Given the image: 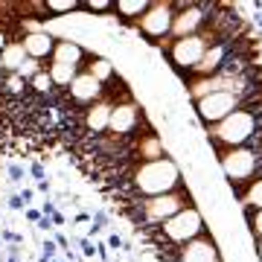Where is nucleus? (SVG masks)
Here are the masks:
<instances>
[{"label": "nucleus", "instance_id": "nucleus-1", "mask_svg": "<svg viewBox=\"0 0 262 262\" xmlns=\"http://www.w3.org/2000/svg\"><path fill=\"white\" fill-rule=\"evenodd\" d=\"M131 184L143 198H155L163 192H175L181 189V166L175 160L160 158L151 163H140L131 175Z\"/></svg>", "mask_w": 262, "mask_h": 262}, {"label": "nucleus", "instance_id": "nucleus-2", "mask_svg": "<svg viewBox=\"0 0 262 262\" xmlns=\"http://www.w3.org/2000/svg\"><path fill=\"white\" fill-rule=\"evenodd\" d=\"M256 125L259 122H256V114L251 108H236L230 117H225L222 122L210 125L207 128V137H210V143H213L215 149L222 146V151L239 149V146H245L256 134Z\"/></svg>", "mask_w": 262, "mask_h": 262}, {"label": "nucleus", "instance_id": "nucleus-3", "mask_svg": "<svg viewBox=\"0 0 262 262\" xmlns=\"http://www.w3.org/2000/svg\"><path fill=\"white\" fill-rule=\"evenodd\" d=\"M222 172L230 184H239V181H251L256 172L262 169V149H248V146H239V149H227L222 151Z\"/></svg>", "mask_w": 262, "mask_h": 262}, {"label": "nucleus", "instance_id": "nucleus-4", "mask_svg": "<svg viewBox=\"0 0 262 262\" xmlns=\"http://www.w3.org/2000/svg\"><path fill=\"white\" fill-rule=\"evenodd\" d=\"M210 47H213V32H210V29H201L198 35L172 41L166 58L175 67H181V70H195V64L201 61V56H204Z\"/></svg>", "mask_w": 262, "mask_h": 262}, {"label": "nucleus", "instance_id": "nucleus-5", "mask_svg": "<svg viewBox=\"0 0 262 262\" xmlns=\"http://www.w3.org/2000/svg\"><path fill=\"white\" fill-rule=\"evenodd\" d=\"M160 233L172 245H187L204 233V215L198 213L195 207H184L181 213H175L169 222L160 225Z\"/></svg>", "mask_w": 262, "mask_h": 262}, {"label": "nucleus", "instance_id": "nucleus-6", "mask_svg": "<svg viewBox=\"0 0 262 262\" xmlns=\"http://www.w3.org/2000/svg\"><path fill=\"white\" fill-rule=\"evenodd\" d=\"M187 204V192L184 189H175V192H163V195H155V198H143L140 204V215L146 225H163L169 222L175 213H181Z\"/></svg>", "mask_w": 262, "mask_h": 262}, {"label": "nucleus", "instance_id": "nucleus-7", "mask_svg": "<svg viewBox=\"0 0 262 262\" xmlns=\"http://www.w3.org/2000/svg\"><path fill=\"white\" fill-rule=\"evenodd\" d=\"M172 18H175V3L155 0V3H149V9L143 12V18L137 20V29L151 41H163L172 29Z\"/></svg>", "mask_w": 262, "mask_h": 262}, {"label": "nucleus", "instance_id": "nucleus-8", "mask_svg": "<svg viewBox=\"0 0 262 262\" xmlns=\"http://www.w3.org/2000/svg\"><path fill=\"white\" fill-rule=\"evenodd\" d=\"M236 108H239V96L227 94V91H222V94H207V96H201V99H195L198 120L207 122V125L222 122L225 117H230Z\"/></svg>", "mask_w": 262, "mask_h": 262}, {"label": "nucleus", "instance_id": "nucleus-9", "mask_svg": "<svg viewBox=\"0 0 262 262\" xmlns=\"http://www.w3.org/2000/svg\"><path fill=\"white\" fill-rule=\"evenodd\" d=\"M207 20V12L201 3H178L175 6V18H172V29H169V35L175 38H189V35H198L201 27H204Z\"/></svg>", "mask_w": 262, "mask_h": 262}, {"label": "nucleus", "instance_id": "nucleus-10", "mask_svg": "<svg viewBox=\"0 0 262 262\" xmlns=\"http://www.w3.org/2000/svg\"><path fill=\"white\" fill-rule=\"evenodd\" d=\"M143 120V108L134 99H122V102L114 105L111 111V122H108V134L111 137H128V134H134L137 131V125H140Z\"/></svg>", "mask_w": 262, "mask_h": 262}, {"label": "nucleus", "instance_id": "nucleus-11", "mask_svg": "<svg viewBox=\"0 0 262 262\" xmlns=\"http://www.w3.org/2000/svg\"><path fill=\"white\" fill-rule=\"evenodd\" d=\"M67 91H70V99H73V102H79V105L91 102V105H94L96 99L102 96V82H96L88 70H79Z\"/></svg>", "mask_w": 262, "mask_h": 262}, {"label": "nucleus", "instance_id": "nucleus-12", "mask_svg": "<svg viewBox=\"0 0 262 262\" xmlns=\"http://www.w3.org/2000/svg\"><path fill=\"white\" fill-rule=\"evenodd\" d=\"M178 262H219V248L213 245V239L198 236V239H192V242L181 245Z\"/></svg>", "mask_w": 262, "mask_h": 262}, {"label": "nucleus", "instance_id": "nucleus-13", "mask_svg": "<svg viewBox=\"0 0 262 262\" xmlns=\"http://www.w3.org/2000/svg\"><path fill=\"white\" fill-rule=\"evenodd\" d=\"M20 47H24L27 58L41 61V58L53 56L56 41H53V35H50V32H44V29H29V32H24V38H20Z\"/></svg>", "mask_w": 262, "mask_h": 262}, {"label": "nucleus", "instance_id": "nucleus-14", "mask_svg": "<svg viewBox=\"0 0 262 262\" xmlns=\"http://www.w3.org/2000/svg\"><path fill=\"white\" fill-rule=\"evenodd\" d=\"M111 111H114L111 99H96L94 105H88V111H84V128L91 131V134H105L108 122H111Z\"/></svg>", "mask_w": 262, "mask_h": 262}, {"label": "nucleus", "instance_id": "nucleus-15", "mask_svg": "<svg viewBox=\"0 0 262 262\" xmlns=\"http://www.w3.org/2000/svg\"><path fill=\"white\" fill-rule=\"evenodd\" d=\"M50 61H56V64H67V67H82L84 47H82V44H76V41H70V38H61V41H56Z\"/></svg>", "mask_w": 262, "mask_h": 262}, {"label": "nucleus", "instance_id": "nucleus-16", "mask_svg": "<svg viewBox=\"0 0 262 262\" xmlns=\"http://www.w3.org/2000/svg\"><path fill=\"white\" fill-rule=\"evenodd\" d=\"M134 151L140 155V163H151V160H160L163 158V140H160L155 131H143L140 140H137V146H134Z\"/></svg>", "mask_w": 262, "mask_h": 262}, {"label": "nucleus", "instance_id": "nucleus-17", "mask_svg": "<svg viewBox=\"0 0 262 262\" xmlns=\"http://www.w3.org/2000/svg\"><path fill=\"white\" fill-rule=\"evenodd\" d=\"M225 56H227V44H213V47L201 56V61L195 64V73L201 76V79H204V76H215V70L227 61Z\"/></svg>", "mask_w": 262, "mask_h": 262}, {"label": "nucleus", "instance_id": "nucleus-18", "mask_svg": "<svg viewBox=\"0 0 262 262\" xmlns=\"http://www.w3.org/2000/svg\"><path fill=\"white\" fill-rule=\"evenodd\" d=\"M151 0H117L114 3V15L122 20H140L143 12L149 9Z\"/></svg>", "mask_w": 262, "mask_h": 262}, {"label": "nucleus", "instance_id": "nucleus-19", "mask_svg": "<svg viewBox=\"0 0 262 262\" xmlns=\"http://www.w3.org/2000/svg\"><path fill=\"white\" fill-rule=\"evenodd\" d=\"M0 58H3V70H6V73H18L20 64L27 61V53L20 47V41H9V44L3 47V53H0Z\"/></svg>", "mask_w": 262, "mask_h": 262}, {"label": "nucleus", "instance_id": "nucleus-20", "mask_svg": "<svg viewBox=\"0 0 262 262\" xmlns=\"http://www.w3.org/2000/svg\"><path fill=\"white\" fill-rule=\"evenodd\" d=\"M47 73H50V79H53V88H70V82H73L76 73H79V67H67V64L50 61Z\"/></svg>", "mask_w": 262, "mask_h": 262}, {"label": "nucleus", "instance_id": "nucleus-21", "mask_svg": "<svg viewBox=\"0 0 262 262\" xmlns=\"http://www.w3.org/2000/svg\"><path fill=\"white\" fill-rule=\"evenodd\" d=\"M88 73L94 76L96 82H102V84H105V79H111V76H114V64H111V58H105V56L91 58V64H88Z\"/></svg>", "mask_w": 262, "mask_h": 262}, {"label": "nucleus", "instance_id": "nucleus-22", "mask_svg": "<svg viewBox=\"0 0 262 262\" xmlns=\"http://www.w3.org/2000/svg\"><path fill=\"white\" fill-rule=\"evenodd\" d=\"M44 9H47V15H73L82 6H79V0H47Z\"/></svg>", "mask_w": 262, "mask_h": 262}, {"label": "nucleus", "instance_id": "nucleus-23", "mask_svg": "<svg viewBox=\"0 0 262 262\" xmlns=\"http://www.w3.org/2000/svg\"><path fill=\"white\" fill-rule=\"evenodd\" d=\"M242 201H245V204H251V207H256V210H262V178H256L251 187L245 189Z\"/></svg>", "mask_w": 262, "mask_h": 262}, {"label": "nucleus", "instance_id": "nucleus-24", "mask_svg": "<svg viewBox=\"0 0 262 262\" xmlns=\"http://www.w3.org/2000/svg\"><path fill=\"white\" fill-rule=\"evenodd\" d=\"M29 88H32L35 94H50V91H53V79H50L47 70H41V73H35L29 79Z\"/></svg>", "mask_w": 262, "mask_h": 262}, {"label": "nucleus", "instance_id": "nucleus-25", "mask_svg": "<svg viewBox=\"0 0 262 262\" xmlns=\"http://www.w3.org/2000/svg\"><path fill=\"white\" fill-rule=\"evenodd\" d=\"M79 6H82V9H88L91 15H105V12L114 9L111 0H84V3H79Z\"/></svg>", "mask_w": 262, "mask_h": 262}, {"label": "nucleus", "instance_id": "nucleus-26", "mask_svg": "<svg viewBox=\"0 0 262 262\" xmlns=\"http://www.w3.org/2000/svg\"><path fill=\"white\" fill-rule=\"evenodd\" d=\"M3 91H6V94H24V91H27V82H24L18 73H9L3 79Z\"/></svg>", "mask_w": 262, "mask_h": 262}, {"label": "nucleus", "instance_id": "nucleus-27", "mask_svg": "<svg viewBox=\"0 0 262 262\" xmlns=\"http://www.w3.org/2000/svg\"><path fill=\"white\" fill-rule=\"evenodd\" d=\"M35 73H41V61H35V58H27V61L20 64V70H18V76L24 79V82H29Z\"/></svg>", "mask_w": 262, "mask_h": 262}, {"label": "nucleus", "instance_id": "nucleus-28", "mask_svg": "<svg viewBox=\"0 0 262 262\" xmlns=\"http://www.w3.org/2000/svg\"><path fill=\"white\" fill-rule=\"evenodd\" d=\"M251 230L256 233V239H262V210H256L251 215Z\"/></svg>", "mask_w": 262, "mask_h": 262}, {"label": "nucleus", "instance_id": "nucleus-29", "mask_svg": "<svg viewBox=\"0 0 262 262\" xmlns=\"http://www.w3.org/2000/svg\"><path fill=\"white\" fill-rule=\"evenodd\" d=\"M6 44H9V38H6V32H3V29H0V53H3V47H6Z\"/></svg>", "mask_w": 262, "mask_h": 262}, {"label": "nucleus", "instance_id": "nucleus-30", "mask_svg": "<svg viewBox=\"0 0 262 262\" xmlns=\"http://www.w3.org/2000/svg\"><path fill=\"white\" fill-rule=\"evenodd\" d=\"M256 253H259V259H262V239H259V245H256Z\"/></svg>", "mask_w": 262, "mask_h": 262}, {"label": "nucleus", "instance_id": "nucleus-31", "mask_svg": "<svg viewBox=\"0 0 262 262\" xmlns=\"http://www.w3.org/2000/svg\"><path fill=\"white\" fill-rule=\"evenodd\" d=\"M0 91H3V73H0Z\"/></svg>", "mask_w": 262, "mask_h": 262}, {"label": "nucleus", "instance_id": "nucleus-32", "mask_svg": "<svg viewBox=\"0 0 262 262\" xmlns=\"http://www.w3.org/2000/svg\"><path fill=\"white\" fill-rule=\"evenodd\" d=\"M0 73H3V58H0Z\"/></svg>", "mask_w": 262, "mask_h": 262}]
</instances>
